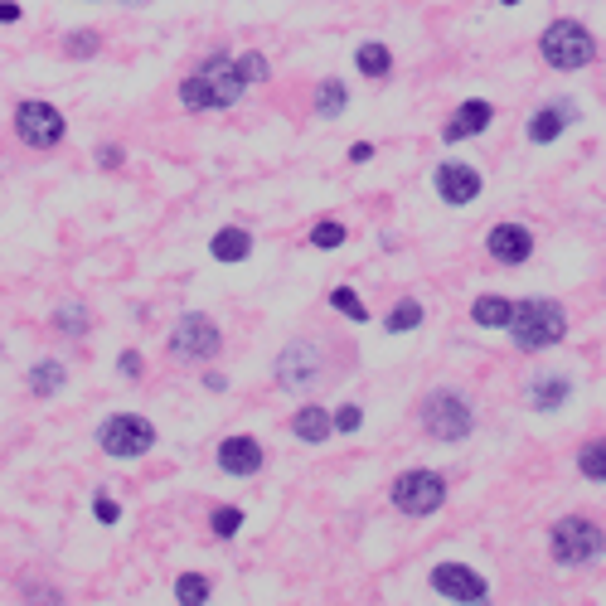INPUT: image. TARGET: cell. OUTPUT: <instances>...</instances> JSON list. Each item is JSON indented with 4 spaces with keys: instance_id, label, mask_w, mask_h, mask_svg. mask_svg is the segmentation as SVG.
Here are the masks:
<instances>
[{
    "instance_id": "obj_13",
    "label": "cell",
    "mask_w": 606,
    "mask_h": 606,
    "mask_svg": "<svg viewBox=\"0 0 606 606\" xmlns=\"http://www.w3.org/2000/svg\"><path fill=\"white\" fill-rule=\"evenodd\" d=\"M485 248H490V257L500 267H524L534 257V233L524 224H495L485 233Z\"/></svg>"
},
{
    "instance_id": "obj_22",
    "label": "cell",
    "mask_w": 606,
    "mask_h": 606,
    "mask_svg": "<svg viewBox=\"0 0 606 606\" xmlns=\"http://www.w3.org/2000/svg\"><path fill=\"white\" fill-rule=\"evenodd\" d=\"M354 68H359L364 78H388V73H393V54H388V44H374V39H369V44H359V49H354Z\"/></svg>"
},
{
    "instance_id": "obj_20",
    "label": "cell",
    "mask_w": 606,
    "mask_h": 606,
    "mask_svg": "<svg viewBox=\"0 0 606 606\" xmlns=\"http://www.w3.org/2000/svg\"><path fill=\"white\" fill-rule=\"evenodd\" d=\"M209 253L219 257V262H243V257L253 253V233L248 228H219L214 243H209Z\"/></svg>"
},
{
    "instance_id": "obj_32",
    "label": "cell",
    "mask_w": 606,
    "mask_h": 606,
    "mask_svg": "<svg viewBox=\"0 0 606 606\" xmlns=\"http://www.w3.org/2000/svg\"><path fill=\"white\" fill-rule=\"evenodd\" d=\"M238 73H243V83H248V88H257V83H267V73H272V68H267V59H262L257 49H248V54H238Z\"/></svg>"
},
{
    "instance_id": "obj_35",
    "label": "cell",
    "mask_w": 606,
    "mask_h": 606,
    "mask_svg": "<svg viewBox=\"0 0 606 606\" xmlns=\"http://www.w3.org/2000/svg\"><path fill=\"white\" fill-rule=\"evenodd\" d=\"M117 369H122V379H141V374H146V364H141V354H136V350L117 354Z\"/></svg>"
},
{
    "instance_id": "obj_33",
    "label": "cell",
    "mask_w": 606,
    "mask_h": 606,
    "mask_svg": "<svg viewBox=\"0 0 606 606\" xmlns=\"http://www.w3.org/2000/svg\"><path fill=\"white\" fill-rule=\"evenodd\" d=\"M97 44H102V39H97L93 30L64 34V54H68V59H93V54H97Z\"/></svg>"
},
{
    "instance_id": "obj_24",
    "label": "cell",
    "mask_w": 606,
    "mask_h": 606,
    "mask_svg": "<svg viewBox=\"0 0 606 606\" xmlns=\"http://www.w3.org/2000/svg\"><path fill=\"white\" fill-rule=\"evenodd\" d=\"M180 102H185L190 112H214V107H219V97H214V88H209V83H204L199 73L180 83Z\"/></svg>"
},
{
    "instance_id": "obj_40",
    "label": "cell",
    "mask_w": 606,
    "mask_h": 606,
    "mask_svg": "<svg viewBox=\"0 0 606 606\" xmlns=\"http://www.w3.org/2000/svg\"><path fill=\"white\" fill-rule=\"evenodd\" d=\"M204 388H214V393H224V388H228V379H224V374H204Z\"/></svg>"
},
{
    "instance_id": "obj_12",
    "label": "cell",
    "mask_w": 606,
    "mask_h": 606,
    "mask_svg": "<svg viewBox=\"0 0 606 606\" xmlns=\"http://www.w3.org/2000/svg\"><path fill=\"white\" fill-rule=\"evenodd\" d=\"M199 78L214 88L219 107H233L238 97L248 93V83H243V73H238V59H233V54H224V49H214V54L199 64Z\"/></svg>"
},
{
    "instance_id": "obj_19",
    "label": "cell",
    "mask_w": 606,
    "mask_h": 606,
    "mask_svg": "<svg viewBox=\"0 0 606 606\" xmlns=\"http://www.w3.org/2000/svg\"><path fill=\"white\" fill-rule=\"evenodd\" d=\"M471 320H476L480 330H510L514 301H505V296H476V306H471Z\"/></svg>"
},
{
    "instance_id": "obj_8",
    "label": "cell",
    "mask_w": 606,
    "mask_h": 606,
    "mask_svg": "<svg viewBox=\"0 0 606 606\" xmlns=\"http://www.w3.org/2000/svg\"><path fill=\"white\" fill-rule=\"evenodd\" d=\"M325 374V359H320V345L316 340H291L282 359H277V383L291 388V393H311Z\"/></svg>"
},
{
    "instance_id": "obj_29",
    "label": "cell",
    "mask_w": 606,
    "mask_h": 606,
    "mask_svg": "<svg viewBox=\"0 0 606 606\" xmlns=\"http://www.w3.org/2000/svg\"><path fill=\"white\" fill-rule=\"evenodd\" d=\"M330 306H335L340 316H350L354 325H364V320H369V311H364V301H359V296H354L350 287H335V291H330Z\"/></svg>"
},
{
    "instance_id": "obj_21",
    "label": "cell",
    "mask_w": 606,
    "mask_h": 606,
    "mask_svg": "<svg viewBox=\"0 0 606 606\" xmlns=\"http://www.w3.org/2000/svg\"><path fill=\"white\" fill-rule=\"evenodd\" d=\"M64 383H68L64 359H39V364L30 369V393H34V398H54Z\"/></svg>"
},
{
    "instance_id": "obj_28",
    "label": "cell",
    "mask_w": 606,
    "mask_h": 606,
    "mask_svg": "<svg viewBox=\"0 0 606 606\" xmlns=\"http://www.w3.org/2000/svg\"><path fill=\"white\" fill-rule=\"evenodd\" d=\"M345 243V224H335V219H320L316 228H311V248H320V253H335Z\"/></svg>"
},
{
    "instance_id": "obj_15",
    "label": "cell",
    "mask_w": 606,
    "mask_h": 606,
    "mask_svg": "<svg viewBox=\"0 0 606 606\" xmlns=\"http://www.w3.org/2000/svg\"><path fill=\"white\" fill-rule=\"evenodd\" d=\"M219 471L224 476H257L262 471V447H257V437H224L219 442Z\"/></svg>"
},
{
    "instance_id": "obj_37",
    "label": "cell",
    "mask_w": 606,
    "mask_h": 606,
    "mask_svg": "<svg viewBox=\"0 0 606 606\" xmlns=\"http://www.w3.org/2000/svg\"><path fill=\"white\" fill-rule=\"evenodd\" d=\"M97 165H122V146H97Z\"/></svg>"
},
{
    "instance_id": "obj_36",
    "label": "cell",
    "mask_w": 606,
    "mask_h": 606,
    "mask_svg": "<svg viewBox=\"0 0 606 606\" xmlns=\"http://www.w3.org/2000/svg\"><path fill=\"white\" fill-rule=\"evenodd\" d=\"M359 422H364V413H359L354 403H345V408L335 413V432H359Z\"/></svg>"
},
{
    "instance_id": "obj_1",
    "label": "cell",
    "mask_w": 606,
    "mask_h": 606,
    "mask_svg": "<svg viewBox=\"0 0 606 606\" xmlns=\"http://www.w3.org/2000/svg\"><path fill=\"white\" fill-rule=\"evenodd\" d=\"M510 340L519 354H539V350H553L568 340V311L548 296H534V301H519L514 306V320H510Z\"/></svg>"
},
{
    "instance_id": "obj_41",
    "label": "cell",
    "mask_w": 606,
    "mask_h": 606,
    "mask_svg": "<svg viewBox=\"0 0 606 606\" xmlns=\"http://www.w3.org/2000/svg\"><path fill=\"white\" fill-rule=\"evenodd\" d=\"M500 5H519V0H500Z\"/></svg>"
},
{
    "instance_id": "obj_14",
    "label": "cell",
    "mask_w": 606,
    "mask_h": 606,
    "mask_svg": "<svg viewBox=\"0 0 606 606\" xmlns=\"http://www.w3.org/2000/svg\"><path fill=\"white\" fill-rule=\"evenodd\" d=\"M577 117H582V112H577V102H563V97H558V102L539 107V112L529 117V127H524V131H529V141H534V146H553V141L563 136V127L577 122Z\"/></svg>"
},
{
    "instance_id": "obj_9",
    "label": "cell",
    "mask_w": 606,
    "mask_h": 606,
    "mask_svg": "<svg viewBox=\"0 0 606 606\" xmlns=\"http://www.w3.org/2000/svg\"><path fill=\"white\" fill-rule=\"evenodd\" d=\"M224 350V335H219V325L209 316H180V325L170 330V354L175 359H214V354Z\"/></svg>"
},
{
    "instance_id": "obj_6",
    "label": "cell",
    "mask_w": 606,
    "mask_h": 606,
    "mask_svg": "<svg viewBox=\"0 0 606 606\" xmlns=\"http://www.w3.org/2000/svg\"><path fill=\"white\" fill-rule=\"evenodd\" d=\"M388 495H393V510L427 519V514H437L447 505V480L437 476V471H403V476L393 480Z\"/></svg>"
},
{
    "instance_id": "obj_16",
    "label": "cell",
    "mask_w": 606,
    "mask_h": 606,
    "mask_svg": "<svg viewBox=\"0 0 606 606\" xmlns=\"http://www.w3.org/2000/svg\"><path fill=\"white\" fill-rule=\"evenodd\" d=\"M490 122H495V107H490L485 97H466V102L451 112V122L442 127V136H447V141H466V136H480Z\"/></svg>"
},
{
    "instance_id": "obj_18",
    "label": "cell",
    "mask_w": 606,
    "mask_h": 606,
    "mask_svg": "<svg viewBox=\"0 0 606 606\" xmlns=\"http://www.w3.org/2000/svg\"><path fill=\"white\" fill-rule=\"evenodd\" d=\"M563 398H573V379H563V374H543V379L529 383V408L534 413L563 408Z\"/></svg>"
},
{
    "instance_id": "obj_25",
    "label": "cell",
    "mask_w": 606,
    "mask_h": 606,
    "mask_svg": "<svg viewBox=\"0 0 606 606\" xmlns=\"http://www.w3.org/2000/svg\"><path fill=\"white\" fill-rule=\"evenodd\" d=\"M345 102H350V93H345V83L340 78H325L316 88V112L320 117H340L345 112Z\"/></svg>"
},
{
    "instance_id": "obj_30",
    "label": "cell",
    "mask_w": 606,
    "mask_h": 606,
    "mask_svg": "<svg viewBox=\"0 0 606 606\" xmlns=\"http://www.w3.org/2000/svg\"><path fill=\"white\" fill-rule=\"evenodd\" d=\"M54 325H59L64 335H88V306H78V301H73V306H59V311H54Z\"/></svg>"
},
{
    "instance_id": "obj_39",
    "label": "cell",
    "mask_w": 606,
    "mask_h": 606,
    "mask_svg": "<svg viewBox=\"0 0 606 606\" xmlns=\"http://www.w3.org/2000/svg\"><path fill=\"white\" fill-rule=\"evenodd\" d=\"M374 156V146H369V141H354L350 146V160H369Z\"/></svg>"
},
{
    "instance_id": "obj_10",
    "label": "cell",
    "mask_w": 606,
    "mask_h": 606,
    "mask_svg": "<svg viewBox=\"0 0 606 606\" xmlns=\"http://www.w3.org/2000/svg\"><path fill=\"white\" fill-rule=\"evenodd\" d=\"M432 592L447 597V602H490V582L466 563H437L432 568Z\"/></svg>"
},
{
    "instance_id": "obj_11",
    "label": "cell",
    "mask_w": 606,
    "mask_h": 606,
    "mask_svg": "<svg viewBox=\"0 0 606 606\" xmlns=\"http://www.w3.org/2000/svg\"><path fill=\"white\" fill-rule=\"evenodd\" d=\"M432 190H437L442 204L466 209V204H476V194H480V170H476V165H461V160H447V165H437Z\"/></svg>"
},
{
    "instance_id": "obj_31",
    "label": "cell",
    "mask_w": 606,
    "mask_h": 606,
    "mask_svg": "<svg viewBox=\"0 0 606 606\" xmlns=\"http://www.w3.org/2000/svg\"><path fill=\"white\" fill-rule=\"evenodd\" d=\"M209 529H214L219 539H233V534L243 529V510H238V505H219L214 519H209Z\"/></svg>"
},
{
    "instance_id": "obj_17",
    "label": "cell",
    "mask_w": 606,
    "mask_h": 606,
    "mask_svg": "<svg viewBox=\"0 0 606 606\" xmlns=\"http://www.w3.org/2000/svg\"><path fill=\"white\" fill-rule=\"evenodd\" d=\"M291 432H296L306 447H320V442L335 437V417L325 413L320 403H306V408H296V417H291Z\"/></svg>"
},
{
    "instance_id": "obj_27",
    "label": "cell",
    "mask_w": 606,
    "mask_h": 606,
    "mask_svg": "<svg viewBox=\"0 0 606 606\" xmlns=\"http://www.w3.org/2000/svg\"><path fill=\"white\" fill-rule=\"evenodd\" d=\"M209 592H214V587H209V577L204 573H185L180 582H175V602H185V606H204L209 602Z\"/></svg>"
},
{
    "instance_id": "obj_23",
    "label": "cell",
    "mask_w": 606,
    "mask_h": 606,
    "mask_svg": "<svg viewBox=\"0 0 606 606\" xmlns=\"http://www.w3.org/2000/svg\"><path fill=\"white\" fill-rule=\"evenodd\" d=\"M577 476L606 485V437H592V442H582V451H577Z\"/></svg>"
},
{
    "instance_id": "obj_4",
    "label": "cell",
    "mask_w": 606,
    "mask_h": 606,
    "mask_svg": "<svg viewBox=\"0 0 606 606\" xmlns=\"http://www.w3.org/2000/svg\"><path fill=\"white\" fill-rule=\"evenodd\" d=\"M422 427H427V437H437V442H466L471 427H476V417H471V408H466L461 393L432 388V393L422 398Z\"/></svg>"
},
{
    "instance_id": "obj_5",
    "label": "cell",
    "mask_w": 606,
    "mask_h": 606,
    "mask_svg": "<svg viewBox=\"0 0 606 606\" xmlns=\"http://www.w3.org/2000/svg\"><path fill=\"white\" fill-rule=\"evenodd\" d=\"M97 447L107 456H117V461H136V456H146L156 447V427L136 413H117L97 427Z\"/></svg>"
},
{
    "instance_id": "obj_3",
    "label": "cell",
    "mask_w": 606,
    "mask_h": 606,
    "mask_svg": "<svg viewBox=\"0 0 606 606\" xmlns=\"http://www.w3.org/2000/svg\"><path fill=\"white\" fill-rule=\"evenodd\" d=\"M539 54L548 68L577 73V68H587L597 59V39H592V30H587L582 20H553V25L539 34Z\"/></svg>"
},
{
    "instance_id": "obj_7",
    "label": "cell",
    "mask_w": 606,
    "mask_h": 606,
    "mask_svg": "<svg viewBox=\"0 0 606 606\" xmlns=\"http://www.w3.org/2000/svg\"><path fill=\"white\" fill-rule=\"evenodd\" d=\"M15 131H20V141L34 146V151H54L59 141H64V112L59 107H49V102H20L15 107Z\"/></svg>"
},
{
    "instance_id": "obj_26",
    "label": "cell",
    "mask_w": 606,
    "mask_h": 606,
    "mask_svg": "<svg viewBox=\"0 0 606 606\" xmlns=\"http://www.w3.org/2000/svg\"><path fill=\"white\" fill-rule=\"evenodd\" d=\"M417 325H422V306H417V301H398V306L388 311V320H383L388 335H408V330H417Z\"/></svg>"
},
{
    "instance_id": "obj_34",
    "label": "cell",
    "mask_w": 606,
    "mask_h": 606,
    "mask_svg": "<svg viewBox=\"0 0 606 606\" xmlns=\"http://www.w3.org/2000/svg\"><path fill=\"white\" fill-rule=\"evenodd\" d=\"M93 514H97V524H117V519H122V505H117L112 495H97V500H93Z\"/></svg>"
},
{
    "instance_id": "obj_38",
    "label": "cell",
    "mask_w": 606,
    "mask_h": 606,
    "mask_svg": "<svg viewBox=\"0 0 606 606\" xmlns=\"http://www.w3.org/2000/svg\"><path fill=\"white\" fill-rule=\"evenodd\" d=\"M20 15H25V10H20L15 0H0V25H15Z\"/></svg>"
},
{
    "instance_id": "obj_2",
    "label": "cell",
    "mask_w": 606,
    "mask_h": 606,
    "mask_svg": "<svg viewBox=\"0 0 606 606\" xmlns=\"http://www.w3.org/2000/svg\"><path fill=\"white\" fill-rule=\"evenodd\" d=\"M548 553H553L558 568H587V563H597L606 553L602 524H592V519H582V514L558 519L553 534H548Z\"/></svg>"
}]
</instances>
